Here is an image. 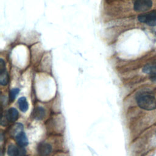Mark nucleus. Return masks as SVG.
<instances>
[{"instance_id": "obj_2", "label": "nucleus", "mask_w": 156, "mask_h": 156, "mask_svg": "<svg viewBox=\"0 0 156 156\" xmlns=\"http://www.w3.org/2000/svg\"><path fill=\"white\" fill-rule=\"evenodd\" d=\"M138 21L149 26H156V12H151L138 16Z\"/></svg>"}, {"instance_id": "obj_1", "label": "nucleus", "mask_w": 156, "mask_h": 156, "mask_svg": "<svg viewBox=\"0 0 156 156\" xmlns=\"http://www.w3.org/2000/svg\"><path fill=\"white\" fill-rule=\"evenodd\" d=\"M138 105L146 110H152L156 109V98L147 93L139 94L136 96Z\"/></svg>"}, {"instance_id": "obj_9", "label": "nucleus", "mask_w": 156, "mask_h": 156, "mask_svg": "<svg viewBox=\"0 0 156 156\" xmlns=\"http://www.w3.org/2000/svg\"><path fill=\"white\" fill-rule=\"evenodd\" d=\"M34 118L37 119H41L44 116V110L41 107H37L34 111Z\"/></svg>"}, {"instance_id": "obj_11", "label": "nucleus", "mask_w": 156, "mask_h": 156, "mask_svg": "<svg viewBox=\"0 0 156 156\" xmlns=\"http://www.w3.org/2000/svg\"><path fill=\"white\" fill-rule=\"evenodd\" d=\"M23 125L21 124H16L12 130V135L15 136V137L20 132H23Z\"/></svg>"}, {"instance_id": "obj_7", "label": "nucleus", "mask_w": 156, "mask_h": 156, "mask_svg": "<svg viewBox=\"0 0 156 156\" xmlns=\"http://www.w3.org/2000/svg\"><path fill=\"white\" fill-rule=\"evenodd\" d=\"M18 118V112L15 108H10L6 113V118L9 121L14 122Z\"/></svg>"}, {"instance_id": "obj_10", "label": "nucleus", "mask_w": 156, "mask_h": 156, "mask_svg": "<svg viewBox=\"0 0 156 156\" xmlns=\"http://www.w3.org/2000/svg\"><path fill=\"white\" fill-rule=\"evenodd\" d=\"M9 82V76L6 70L0 72V82L2 85H5Z\"/></svg>"}, {"instance_id": "obj_8", "label": "nucleus", "mask_w": 156, "mask_h": 156, "mask_svg": "<svg viewBox=\"0 0 156 156\" xmlns=\"http://www.w3.org/2000/svg\"><path fill=\"white\" fill-rule=\"evenodd\" d=\"M18 106L21 111L25 112L28 109V103L25 97H21L18 99Z\"/></svg>"}, {"instance_id": "obj_3", "label": "nucleus", "mask_w": 156, "mask_h": 156, "mask_svg": "<svg viewBox=\"0 0 156 156\" xmlns=\"http://www.w3.org/2000/svg\"><path fill=\"white\" fill-rule=\"evenodd\" d=\"M151 0H136L134 3L133 8L136 12H145L152 7Z\"/></svg>"}, {"instance_id": "obj_5", "label": "nucleus", "mask_w": 156, "mask_h": 156, "mask_svg": "<svg viewBox=\"0 0 156 156\" xmlns=\"http://www.w3.org/2000/svg\"><path fill=\"white\" fill-rule=\"evenodd\" d=\"M38 154L41 156H48L52 151V147L48 143H41L37 149Z\"/></svg>"}, {"instance_id": "obj_6", "label": "nucleus", "mask_w": 156, "mask_h": 156, "mask_svg": "<svg viewBox=\"0 0 156 156\" xmlns=\"http://www.w3.org/2000/svg\"><path fill=\"white\" fill-rule=\"evenodd\" d=\"M15 139L16 143L19 146L21 147H25L28 144V140L24 132H21L18 133L16 136Z\"/></svg>"}, {"instance_id": "obj_12", "label": "nucleus", "mask_w": 156, "mask_h": 156, "mask_svg": "<svg viewBox=\"0 0 156 156\" xmlns=\"http://www.w3.org/2000/svg\"><path fill=\"white\" fill-rule=\"evenodd\" d=\"M19 89L18 88H13L10 91V94H9V97H10V101H13L16 96L18 95V93H19Z\"/></svg>"}, {"instance_id": "obj_4", "label": "nucleus", "mask_w": 156, "mask_h": 156, "mask_svg": "<svg viewBox=\"0 0 156 156\" xmlns=\"http://www.w3.org/2000/svg\"><path fill=\"white\" fill-rule=\"evenodd\" d=\"M7 154L9 156H25L26 151L24 147H17L13 144H11L8 147Z\"/></svg>"}]
</instances>
